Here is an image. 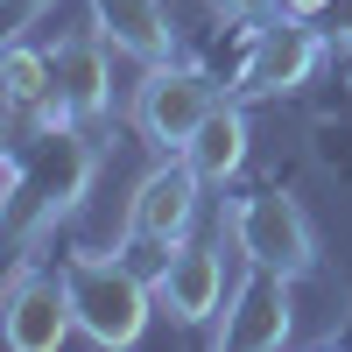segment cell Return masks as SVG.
<instances>
[{
    "mask_svg": "<svg viewBox=\"0 0 352 352\" xmlns=\"http://www.w3.org/2000/svg\"><path fill=\"white\" fill-rule=\"evenodd\" d=\"M64 282H71L78 331L92 345L120 352V345H134L141 331H148V282H141L127 261H92V254H85V261L64 268Z\"/></svg>",
    "mask_w": 352,
    "mask_h": 352,
    "instance_id": "obj_1",
    "label": "cell"
},
{
    "mask_svg": "<svg viewBox=\"0 0 352 352\" xmlns=\"http://www.w3.org/2000/svg\"><path fill=\"white\" fill-rule=\"evenodd\" d=\"M232 240L254 268L268 275H310L317 261V240H310V219L296 212V197L282 190H261V197H240V212H232Z\"/></svg>",
    "mask_w": 352,
    "mask_h": 352,
    "instance_id": "obj_2",
    "label": "cell"
},
{
    "mask_svg": "<svg viewBox=\"0 0 352 352\" xmlns=\"http://www.w3.org/2000/svg\"><path fill=\"white\" fill-rule=\"evenodd\" d=\"M78 331V310H71V282L64 275H36V268H14L8 296H0V338L14 352H56Z\"/></svg>",
    "mask_w": 352,
    "mask_h": 352,
    "instance_id": "obj_3",
    "label": "cell"
},
{
    "mask_svg": "<svg viewBox=\"0 0 352 352\" xmlns=\"http://www.w3.org/2000/svg\"><path fill=\"white\" fill-rule=\"evenodd\" d=\"M212 106H219L212 78L148 64V85H141V99H134V127L148 134L155 148H176V155H184V141L204 127V113H212Z\"/></svg>",
    "mask_w": 352,
    "mask_h": 352,
    "instance_id": "obj_4",
    "label": "cell"
},
{
    "mask_svg": "<svg viewBox=\"0 0 352 352\" xmlns=\"http://www.w3.org/2000/svg\"><path fill=\"white\" fill-rule=\"evenodd\" d=\"M324 64V36L303 21V14H282L275 28H261L247 64H240V92L247 99H275V92H296L310 85V71Z\"/></svg>",
    "mask_w": 352,
    "mask_h": 352,
    "instance_id": "obj_5",
    "label": "cell"
},
{
    "mask_svg": "<svg viewBox=\"0 0 352 352\" xmlns=\"http://www.w3.org/2000/svg\"><path fill=\"white\" fill-rule=\"evenodd\" d=\"M197 184H204V176H197L190 162L148 169V176H141V190H134V232H141V240H155V247H176V240L190 232V219H197Z\"/></svg>",
    "mask_w": 352,
    "mask_h": 352,
    "instance_id": "obj_6",
    "label": "cell"
},
{
    "mask_svg": "<svg viewBox=\"0 0 352 352\" xmlns=\"http://www.w3.org/2000/svg\"><path fill=\"white\" fill-rule=\"evenodd\" d=\"M219 289H226V268H219L212 247H169L162 275H155V296L169 303V317L204 324V317L219 310Z\"/></svg>",
    "mask_w": 352,
    "mask_h": 352,
    "instance_id": "obj_7",
    "label": "cell"
},
{
    "mask_svg": "<svg viewBox=\"0 0 352 352\" xmlns=\"http://www.w3.org/2000/svg\"><path fill=\"white\" fill-rule=\"evenodd\" d=\"M282 282H289V275L254 268V282L232 296L226 345H247V352H275V345H289V296H282Z\"/></svg>",
    "mask_w": 352,
    "mask_h": 352,
    "instance_id": "obj_8",
    "label": "cell"
},
{
    "mask_svg": "<svg viewBox=\"0 0 352 352\" xmlns=\"http://www.w3.org/2000/svg\"><path fill=\"white\" fill-rule=\"evenodd\" d=\"M92 8H99V36L113 50L141 56V64H162V56H169V14H162V0H92Z\"/></svg>",
    "mask_w": 352,
    "mask_h": 352,
    "instance_id": "obj_9",
    "label": "cell"
},
{
    "mask_svg": "<svg viewBox=\"0 0 352 352\" xmlns=\"http://www.w3.org/2000/svg\"><path fill=\"white\" fill-rule=\"evenodd\" d=\"M184 162L204 176V184H226V176L247 162V120H240V106H212V113H204V127L184 141Z\"/></svg>",
    "mask_w": 352,
    "mask_h": 352,
    "instance_id": "obj_10",
    "label": "cell"
},
{
    "mask_svg": "<svg viewBox=\"0 0 352 352\" xmlns=\"http://www.w3.org/2000/svg\"><path fill=\"white\" fill-rule=\"evenodd\" d=\"M56 92H64L78 113L106 106V56H99V43H64L56 50Z\"/></svg>",
    "mask_w": 352,
    "mask_h": 352,
    "instance_id": "obj_11",
    "label": "cell"
},
{
    "mask_svg": "<svg viewBox=\"0 0 352 352\" xmlns=\"http://www.w3.org/2000/svg\"><path fill=\"white\" fill-rule=\"evenodd\" d=\"M0 85H8V106H21V113L43 106V99H56V56L14 43L8 56H0Z\"/></svg>",
    "mask_w": 352,
    "mask_h": 352,
    "instance_id": "obj_12",
    "label": "cell"
},
{
    "mask_svg": "<svg viewBox=\"0 0 352 352\" xmlns=\"http://www.w3.org/2000/svg\"><path fill=\"white\" fill-rule=\"evenodd\" d=\"M282 14H303V21H317V14H331V0H275Z\"/></svg>",
    "mask_w": 352,
    "mask_h": 352,
    "instance_id": "obj_13",
    "label": "cell"
},
{
    "mask_svg": "<svg viewBox=\"0 0 352 352\" xmlns=\"http://www.w3.org/2000/svg\"><path fill=\"white\" fill-rule=\"evenodd\" d=\"M36 8H43V0H8V21H14V28H28V21H36Z\"/></svg>",
    "mask_w": 352,
    "mask_h": 352,
    "instance_id": "obj_14",
    "label": "cell"
},
{
    "mask_svg": "<svg viewBox=\"0 0 352 352\" xmlns=\"http://www.w3.org/2000/svg\"><path fill=\"white\" fill-rule=\"evenodd\" d=\"M219 14H254V8H268V0H212Z\"/></svg>",
    "mask_w": 352,
    "mask_h": 352,
    "instance_id": "obj_15",
    "label": "cell"
},
{
    "mask_svg": "<svg viewBox=\"0 0 352 352\" xmlns=\"http://www.w3.org/2000/svg\"><path fill=\"white\" fill-rule=\"evenodd\" d=\"M331 21H338V36H352V0H331Z\"/></svg>",
    "mask_w": 352,
    "mask_h": 352,
    "instance_id": "obj_16",
    "label": "cell"
}]
</instances>
